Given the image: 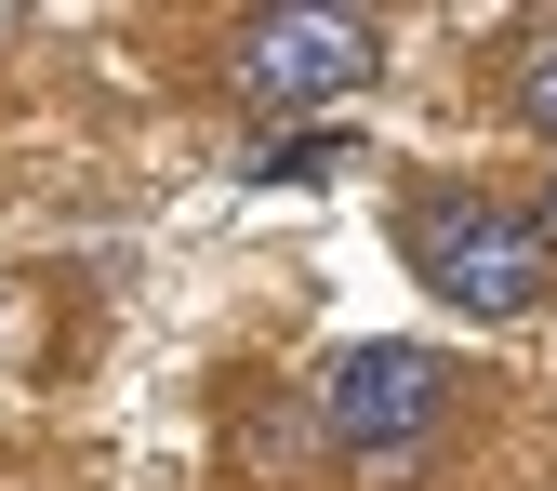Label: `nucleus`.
<instances>
[{
  "instance_id": "nucleus-1",
  "label": "nucleus",
  "mask_w": 557,
  "mask_h": 491,
  "mask_svg": "<svg viewBox=\"0 0 557 491\" xmlns=\"http://www.w3.org/2000/svg\"><path fill=\"white\" fill-rule=\"evenodd\" d=\"M411 266H425V293L465 306V319H531L557 293V253L531 213H505V199H478V186H438V199H411Z\"/></svg>"
},
{
  "instance_id": "nucleus-2",
  "label": "nucleus",
  "mask_w": 557,
  "mask_h": 491,
  "mask_svg": "<svg viewBox=\"0 0 557 491\" xmlns=\"http://www.w3.org/2000/svg\"><path fill=\"white\" fill-rule=\"evenodd\" d=\"M438 412H451V359L438 345H345L319 372V439L345 465H411L438 439Z\"/></svg>"
},
{
  "instance_id": "nucleus-3",
  "label": "nucleus",
  "mask_w": 557,
  "mask_h": 491,
  "mask_svg": "<svg viewBox=\"0 0 557 491\" xmlns=\"http://www.w3.org/2000/svg\"><path fill=\"white\" fill-rule=\"evenodd\" d=\"M372 66H385V40H372L359 14H265V27L239 40V94L293 120V107H345Z\"/></svg>"
},
{
  "instance_id": "nucleus-4",
  "label": "nucleus",
  "mask_w": 557,
  "mask_h": 491,
  "mask_svg": "<svg viewBox=\"0 0 557 491\" xmlns=\"http://www.w3.org/2000/svg\"><path fill=\"white\" fill-rule=\"evenodd\" d=\"M332 160H345V133H293V147L252 160V186H306V173H332Z\"/></svg>"
},
{
  "instance_id": "nucleus-5",
  "label": "nucleus",
  "mask_w": 557,
  "mask_h": 491,
  "mask_svg": "<svg viewBox=\"0 0 557 491\" xmlns=\"http://www.w3.org/2000/svg\"><path fill=\"white\" fill-rule=\"evenodd\" d=\"M518 120H531V133H557V40L518 66Z\"/></svg>"
},
{
  "instance_id": "nucleus-6",
  "label": "nucleus",
  "mask_w": 557,
  "mask_h": 491,
  "mask_svg": "<svg viewBox=\"0 0 557 491\" xmlns=\"http://www.w3.org/2000/svg\"><path fill=\"white\" fill-rule=\"evenodd\" d=\"M531 226H544V253H557V173H544V199H531Z\"/></svg>"
}]
</instances>
